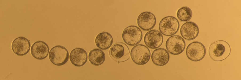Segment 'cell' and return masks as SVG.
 Segmentation results:
<instances>
[{"label": "cell", "instance_id": "6da1fadb", "mask_svg": "<svg viewBox=\"0 0 241 80\" xmlns=\"http://www.w3.org/2000/svg\"><path fill=\"white\" fill-rule=\"evenodd\" d=\"M231 50L228 43L223 40H219L210 45L209 53L210 57L213 60L219 61L227 58L230 54Z\"/></svg>", "mask_w": 241, "mask_h": 80}, {"label": "cell", "instance_id": "7a4b0ae2", "mask_svg": "<svg viewBox=\"0 0 241 80\" xmlns=\"http://www.w3.org/2000/svg\"><path fill=\"white\" fill-rule=\"evenodd\" d=\"M159 26L161 34L166 36H170L174 35L178 32L180 24L176 18L169 16L164 17L161 20Z\"/></svg>", "mask_w": 241, "mask_h": 80}, {"label": "cell", "instance_id": "3957f363", "mask_svg": "<svg viewBox=\"0 0 241 80\" xmlns=\"http://www.w3.org/2000/svg\"><path fill=\"white\" fill-rule=\"evenodd\" d=\"M130 56L132 60L135 64L142 65L146 64L149 61L151 53L147 46L143 44H139L132 48Z\"/></svg>", "mask_w": 241, "mask_h": 80}, {"label": "cell", "instance_id": "277c9868", "mask_svg": "<svg viewBox=\"0 0 241 80\" xmlns=\"http://www.w3.org/2000/svg\"><path fill=\"white\" fill-rule=\"evenodd\" d=\"M130 51L127 45L123 43L118 42L113 45L109 51L110 57L118 63L125 61L130 58Z\"/></svg>", "mask_w": 241, "mask_h": 80}, {"label": "cell", "instance_id": "5b68a950", "mask_svg": "<svg viewBox=\"0 0 241 80\" xmlns=\"http://www.w3.org/2000/svg\"><path fill=\"white\" fill-rule=\"evenodd\" d=\"M122 38L124 42L130 46H135L139 43L143 36L141 29L135 25L129 26L124 30Z\"/></svg>", "mask_w": 241, "mask_h": 80}, {"label": "cell", "instance_id": "8992f818", "mask_svg": "<svg viewBox=\"0 0 241 80\" xmlns=\"http://www.w3.org/2000/svg\"><path fill=\"white\" fill-rule=\"evenodd\" d=\"M49 57L51 62L57 66L64 64L68 61L69 54L67 49L63 46L57 45L52 48L49 54Z\"/></svg>", "mask_w": 241, "mask_h": 80}, {"label": "cell", "instance_id": "52a82bcc", "mask_svg": "<svg viewBox=\"0 0 241 80\" xmlns=\"http://www.w3.org/2000/svg\"><path fill=\"white\" fill-rule=\"evenodd\" d=\"M187 57L193 61H200L205 57L206 53L205 47L201 43L194 41L189 44L186 50Z\"/></svg>", "mask_w": 241, "mask_h": 80}, {"label": "cell", "instance_id": "ba28073f", "mask_svg": "<svg viewBox=\"0 0 241 80\" xmlns=\"http://www.w3.org/2000/svg\"><path fill=\"white\" fill-rule=\"evenodd\" d=\"M185 46L184 39L177 35H173L169 37L165 43V47L168 51L174 55H178L182 52Z\"/></svg>", "mask_w": 241, "mask_h": 80}, {"label": "cell", "instance_id": "9c48e42d", "mask_svg": "<svg viewBox=\"0 0 241 80\" xmlns=\"http://www.w3.org/2000/svg\"><path fill=\"white\" fill-rule=\"evenodd\" d=\"M163 37L161 33L156 30L149 31L145 34L144 37V42L149 48L155 49L159 48L162 44Z\"/></svg>", "mask_w": 241, "mask_h": 80}, {"label": "cell", "instance_id": "30bf717a", "mask_svg": "<svg viewBox=\"0 0 241 80\" xmlns=\"http://www.w3.org/2000/svg\"><path fill=\"white\" fill-rule=\"evenodd\" d=\"M31 47L29 40L24 37L20 36L15 39L11 44L12 51L19 56H24L29 52Z\"/></svg>", "mask_w": 241, "mask_h": 80}, {"label": "cell", "instance_id": "8fae6325", "mask_svg": "<svg viewBox=\"0 0 241 80\" xmlns=\"http://www.w3.org/2000/svg\"><path fill=\"white\" fill-rule=\"evenodd\" d=\"M138 26L142 30L148 31L151 30L155 26L156 19L155 16L149 12H145L141 13L137 18Z\"/></svg>", "mask_w": 241, "mask_h": 80}, {"label": "cell", "instance_id": "7c38bea8", "mask_svg": "<svg viewBox=\"0 0 241 80\" xmlns=\"http://www.w3.org/2000/svg\"><path fill=\"white\" fill-rule=\"evenodd\" d=\"M180 32L182 36L185 39L190 40L197 37L199 33V29L195 23L192 21H188L181 26Z\"/></svg>", "mask_w": 241, "mask_h": 80}, {"label": "cell", "instance_id": "4fadbf2b", "mask_svg": "<svg viewBox=\"0 0 241 80\" xmlns=\"http://www.w3.org/2000/svg\"><path fill=\"white\" fill-rule=\"evenodd\" d=\"M31 54L35 58L42 60L48 56L49 48L48 44L42 41H38L33 43L30 49Z\"/></svg>", "mask_w": 241, "mask_h": 80}, {"label": "cell", "instance_id": "5bb4252c", "mask_svg": "<svg viewBox=\"0 0 241 80\" xmlns=\"http://www.w3.org/2000/svg\"><path fill=\"white\" fill-rule=\"evenodd\" d=\"M70 60L72 64L77 67L81 66L86 62L88 56L86 51L84 49L77 48L73 49L69 56Z\"/></svg>", "mask_w": 241, "mask_h": 80}, {"label": "cell", "instance_id": "9a60e30c", "mask_svg": "<svg viewBox=\"0 0 241 80\" xmlns=\"http://www.w3.org/2000/svg\"><path fill=\"white\" fill-rule=\"evenodd\" d=\"M151 58L152 62L155 65L162 66L168 63L169 60L170 56L166 50L160 48L153 51L152 54Z\"/></svg>", "mask_w": 241, "mask_h": 80}, {"label": "cell", "instance_id": "2e32d148", "mask_svg": "<svg viewBox=\"0 0 241 80\" xmlns=\"http://www.w3.org/2000/svg\"><path fill=\"white\" fill-rule=\"evenodd\" d=\"M97 46L103 50L107 49L110 48L113 42L112 35L108 32H103L96 36L95 40Z\"/></svg>", "mask_w": 241, "mask_h": 80}, {"label": "cell", "instance_id": "e0dca14e", "mask_svg": "<svg viewBox=\"0 0 241 80\" xmlns=\"http://www.w3.org/2000/svg\"><path fill=\"white\" fill-rule=\"evenodd\" d=\"M89 60L91 63L95 66H99L104 62L105 56L104 52L99 48H95L91 50L88 56Z\"/></svg>", "mask_w": 241, "mask_h": 80}, {"label": "cell", "instance_id": "ac0fdd59", "mask_svg": "<svg viewBox=\"0 0 241 80\" xmlns=\"http://www.w3.org/2000/svg\"><path fill=\"white\" fill-rule=\"evenodd\" d=\"M177 15L181 21L185 22L189 21L191 18L192 12L189 7L185 6L180 8L177 11Z\"/></svg>", "mask_w": 241, "mask_h": 80}]
</instances>
